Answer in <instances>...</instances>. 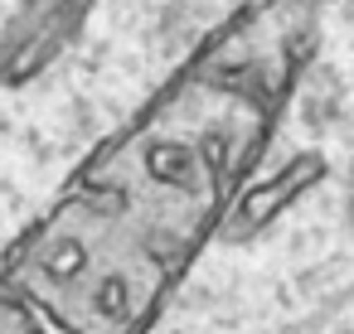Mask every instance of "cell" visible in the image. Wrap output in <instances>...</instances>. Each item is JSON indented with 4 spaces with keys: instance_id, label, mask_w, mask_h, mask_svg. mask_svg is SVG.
<instances>
[{
    "instance_id": "1",
    "label": "cell",
    "mask_w": 354,
    "mask_h": 334,
    "mask_svg": "<svg viewBox=\"0 0 354 334\" xmlns=\"http://www.w3.org/2000/svg\"><path fill=\"white\" fill-rule=\"evenodd\" d=\"M175 281L122 199L73 179L0 262V334H151Z\"/></svg>"
},
{
    "instance_id": "2",
    "label": "cell",
    "mask_w": 354,
    "mask_h": 334,
    "mask_svg": "<svg viewBox=\"0 0 354 334\" xmlns=\"http://www.w3.org/2000/svg\"><path fill=\"white\" fill-rule=\"evenodd\" d=\"M88 10L78 0H59V6H20L6 25H0V88H30L83 30Z\"/></svg>"
},
{
    "instance_id": "3",
    "label": "cell",
    "mask_w": 354,
    "mask_h": 334,
    "mask_svg": "<svg viewBox=\"0 0 354 334\" xmlns=\"http://www.w3.org/2000/svg\"><path fill=\"white\" fill-rule=\"evenodd\" d=\"M330 175V160L320 155V150H301V155H291L286 165H277V175H267V179H257V184H248L238 199H233V208L223 213V223H218V242H252V237H262L296 199H306L320 179Z\"/></svg>"
},
{
    "instance_id": "4",
    "label": "cell",
    "mask_w": 354,
    "mask_h": 334,
    "mask_svg": "<svg viewBox=\"0 0 354 334\" xmlns=\"http://www.w3.org/2000/svg\"><path fill=\"white\" fill-rule=\"evenodd\" d=\"M349 199H354V179H349Z\"/></svg>"
}]
</instances>
